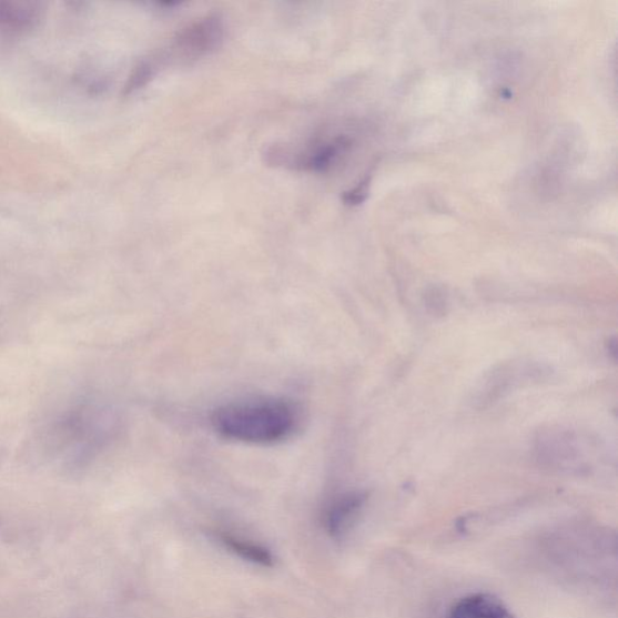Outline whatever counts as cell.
<instances>
[{
	"mask_svg": "<svg viewBox=\"0 0 618 618\" xmlns=\"http://www.w3.org/2000/svg\"><path fill=\"white\" fill-rule=\"evenodd\" d=\"M366 496L362 492L342 494L328 505L325 513V528L333 538H341L353 526L363 510Z\"/></svg>",
	"mask_w": 618,
	"mask_h": 618,
	"instance_id": "3",
	"label": "cell"
},
{
	"mask_svg": "<svg viewBox=\"0 0 618 618\" xmlns=\"http://www.w3.org/2000/svg\"><path fill=\"white\" fill-rule=\"evenodd\" d=\"M219 540L232 554H235L244 560L254 563V565L271 567L273 565V557L269 549L264 546L255 545L253 543L240 540L229 534H220Z\"/></svg>",
	"mask_w": 618,
	"mask_h": 618,
	"instance_id": "5",
	"label": "cell"
},
{
	"mask_svg": "<svg viewBox=\"0 0 618 618\" xmlns=\"http://www.w3.org/2000/svg\"><path fill=\"white\" fill-rule=\"evenodd\" d=\"M448 618H517L505 604L487 594L470 595L452 608Z\"/></svg>",
	"mask_w": 618,
	"mask_h": 618,
	"instance_id": "4",
	"label": "cell"
},
{
	"mask_svg": "<svg viewBox=\"0 0 618 618\" xmlns=\"http://www.w3.org/2000/svg\"><path fill=\"white\" fill-rule=\"evenodd\" d=\"M368 186L369 181L365 180L358 186H355L351 191L346 192L345 196H343V201L349 205L361 204L365 201L368 194Z\"/></svg>",
	"mask_w": 618,
	"mask_h": 618,
	"instance_id": "8",
	"label": "cell"
},
{
	"mask_svg": "<svg viewBox=\"0 0 618 618\" xmlns=\"http://www.w3.org/2000/svg\"><path fill=\"white\" fill-rule=\"evenodd\" d=\"M159 60H145L135 67L132 75L129 79L128 85L125 88V93L130 94L136 90L144 88L148 82L153 79L159 70Z\"/></svg>",
	"mask_w": 618,
	"mask_h": 618,
	"instance_id": "7",
	"label": "cell"
},
{
	"mask_svg": "<svg viewBox=\"0 0 618 618\" xmlns=\"http://www.w3.org/2000/svg\"><path fill=\"white\" fill-rule=\"evenodd\" d=\"M300 424L298 407L278 397L230 403L212 415L213 428L220 436L254 445L282 443L295 434Z\"/></svg>",
	"mask_w": 618,
	"mask_h": 618,
	"instance_id": "1",
	"label": "cell"
},
{
	"mask_svg": "<svg viewBox=\"0 0 618 618\" xmlns=\"http://www.w3.org/2000/svg\"><path fill=\"white\" fill-rule=\"evenodd\" d=\"M40 11L37 6L0 3V23L11 29H26L39 19Z\"/></svg>",
	"mask_w": 618,
	"mask_h": 618,
	"instance_id": "6",
	"label": "cell"
},
{
	"mask_svg": "<svg viewBox=\"0 0 618 618\" xmlns=\"http://www.w3.org/2000/svg\"><path fill=\"white\" fill-rule=\"evenodd\" d=\"M225 24L217 13L186 27L174 40L172 53L180 60L197 61L222 45Z\"/></svg>",
	"mask_w": 618,
	"mask_h": 618,
	"instance_id": "2",
	"label": "cell"
}]
</instances>
